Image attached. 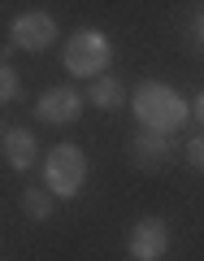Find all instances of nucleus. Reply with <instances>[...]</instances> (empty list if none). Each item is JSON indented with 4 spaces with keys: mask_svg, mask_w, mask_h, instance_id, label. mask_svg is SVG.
Returning <instances> with one entry per match:
<instances>
[{
    "mask_svg": "<svg viewBox=\"0 0 204 261\" xmlns=\"http://www.w3.org/2000/svg\"><path fill=\"white\" fill-rule=\"evenodd\" d=\"M87 100L96 105V109H104V113H113V109H122V105L130 100V92H126V83L122 79H96L92 87H87Z\"/></svg>",
    "mask_w": 204,
    "mask_h": 261,
    "instance_id": "1a4fd4ad",
    "label": "nucleus"
},
{
    "mask_svg": "<svg viewBox=\"0 0 204 261\" xmlns=\"http://www.w3.org/2000/svg\"><path fill=\"white\" fill-rule=\"evenodd\" d=\"M169 222L165 218H139L130 226V257L135 261H161L169 252Z\"/></svg>",
    "mask_w": 204,
    "mask_h": 261,
    "instance_id": "39448f33",
    "label": "nucleus"
},
{
    "mask_svg": "<svg viewBox=\"0 0 204 261\" xmlns=\"http://www.w3.org/2000/svg\"><path fill=\"white\" fill-rule=\"evenodd\" d=\"M195 39H200V48H204V13H200V22H195Z\"/></svg>",
    "mask_w": 204,
    "mask_h": 261,
    "instance_id": "4468645a",
    "label": "nucleus"
},
{
    "mask_svg": "<svg viewBox=\"0 0 204 261\" xmlns=\"http://www.w3.org/2000/svg\"><path fill=\"white\" fill-rule=\"evenodd\" d=\"M109 61H113L109 35H104V31H92V27L74 31V35L65 39V48H61V65H65V74H74V79H92L96 83V79H104Z\"/></svg>",
    "mask_w": 204,
    "mask_h": 261,
    "instance_id": "f03ea898",
    "label": "nucleus"
},
{
    "mask_svg": "<svg viewBox=\"0 0 204 261\" xmlns=\"http://www.w3.org/2000/svg\"><path fill=\"white\" fill-rule=\"evenodd\" d=\"M130 105H135L139 126L143 130H161V135H174V130L191 118V105L165 83H139L135 96H130Z\"/></svg>",
    "mask_w": 204,
    "mask_h": 261,
    "instance_id": "f257e3e1",
    "label": "nucleus"
},
{
    "mask_svg": "<svg viewBox=\"0 0 204 261\" xmlns=\"http://www.w3.org/2000/svg\"><path fill=\"white\" fill-rule=\"evenodd\" d=\"M56 44V22L48 13L31 9V13H18L9 22V48H22V53H44V48Z\"/></svg>",
    "mask_w": 204,
    "mask_h": 261,
    "instance_id": "20e7f679",
    "label": "nucleus"
},
{
    "mask_svg": "<svg viewBox=\"0 0 204 261\" xmlns=\"http://www.w3.org/2000/svg\"><path fill=\"white\" fill-rule=\"evenodd\" d=\"M130 261H135V257H130Z\"/></svg>",
    "mask_w": 204,
    "mask_h": 261,
    "instance_id": "2eb2a0df",
    "label": "nucleus"
},
{
    "mask_svg": "<svg viewBox=\"0 0 204 261\" xmlns=\"http://www.w3.org/2000/svg\"><path fill=\"white\" fill-rule=\"evenodd\" d=\"M0 100H5V105H18L22 100V74L13 70L9 61L0 65Z\"/></svg>",
    "mask_w": 204,
    "mask_h": 261,
    "instance_id": "9b49d317",
    "label": "nucleus"
},
{
    "mask_svg": "<svg viewBox=\"0 0 204 261\" xmlns=\"http://www.w3.org/2000/svg\"><path fill=\"white\" fill-rule=\"evenodd\" d=\"M52 205H56V196L48 192V187H26V192H22V214H26L31 222H48V218H52Z\"/></svg>",
    "mask_w": 204,
    "mask_h": 261,
    "instance_id": "9d476101",
    "label": "nucleus"
},
{
    "mask_svg": "<svg viewBox=\"0 0 204 261\" xmlns=\"http://www.w3.org/2000/svg\"><path fill=\"white\" fill-rule=\"evenodd\" d=\"M35 135H31L26 126H9L5 130V140H0V152H5V166L18 170V174H26L31 166H35Z\"/></svg>",
    "mask_w": 204,
    "mask_h": 261,
    "instance_id": "6e6552de",
    "label": "nucleus"
},
{
    "mask_svg": "<svg viewBox=\"0 0 204 261\" xmlns=\"http://www.w3.org/2000/svg\"><path fill=\"white\" fill-rule=\"evenodd\" d=\"M169 152H174V144H169V135H161V130H143L130 140V157H135V166L143 170H161L169 161Z\"/></svg>",
    "mask_w": 204,
    "mask_h": 261,
    "instance_id": "0eeeda50",
    "label": "nucleus"
},
{
    "mask_svg": "<svg viewBox=\"0 0 204 261\" xmlns=\"http://www.w3.org/2000/svg\"><path fill=\"white\" fill-rule=\"evenodd\" d=\"M187 161H191V170L204 174V135H195V140L187 144Z\"/></svg>",
    "mask_w": 204,
    "mask_h": 261,
    "instance_id": "f8f14e48",
    "label": "nucleus"
},
{
    "mask_svg": "<svg viewBox=\"0 0 204 261\" xmlns=\"http://www.w3.org/2000/svg\"><path fill=\"white\" fill-rule=\"evenodd\" d=\"M191 113H195V118H200V126H204V92L195 96V105H191Z\"/></svg>",
    "mask_w": 204,
    "mask_h": 261,
    "instance_id": "ddd939ff",
    "label": "nucleus"
},
{
    "mask_svg": "<svg viewBox=\"0 0 204 261\" xmlns=\"http://www.w3.org/2000/svg\"><path fill=\"white\" fill-rule=\"evenodd\" d=\"M35 113L44 122H52V126H70V122H78L83 118V96L74 92V87H48L44 96L35 100Z\"/></svg>",
    "mask_w": 204,
    "mask_h": 261,
    "instance_id": "423d86ee",
    "label": "nucleus"
},
{
    "mask_svg": "<svg viewBox=\"0 0 204 261\" xmlns=\"http://www.w3.org/2000/svg\"><path fill=\"white\" fill-rule=\"evenodd\" d=\"M87 183V157L78 144H56L44 157V187L61 200H74Z\"/></svg>",
    "mask_w": 204,
    "mask_h": 261,
    "instance_id": "7ed1b4c3",
    "label": "nucleus"
}]
</instances>
